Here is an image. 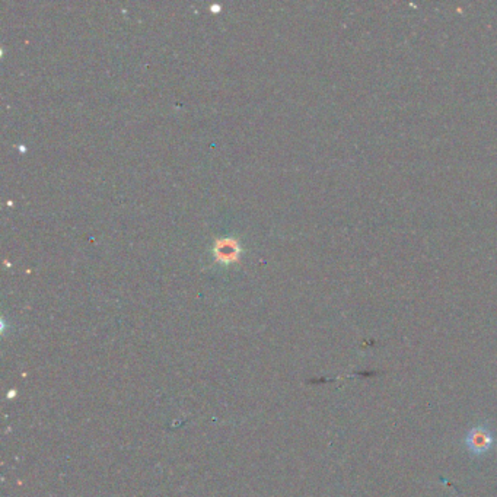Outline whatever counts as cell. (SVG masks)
<instances>
[{
  "mask_svg": "<svg viewBox=\"0 0 497 497\" xmlns=\"http://www.w3.org/2000/svg\"><path fill=\"white\" fill-rule=\"evenodd\" d=\"M493 436L487 427H474L467 436V446L474 455H481L491 448Z\"/></svg>",
  "mask_w": 497,
  "mask_h": 497,
  "instance_id": "6da1fadb",
  "label": "cell"
}]
</instances>
